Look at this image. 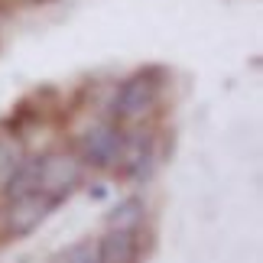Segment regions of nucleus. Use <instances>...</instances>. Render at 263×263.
<instances>
[{
	"label": "nucleus",
	"instance_id": "nucleus-10",
	"mask_svg": "<svg viewBox=\"0 0 263 263\" xmlns=\"http://www.w3.org/2000/svg\"><path fill=\"white\" fill-rule=\"evenodd\" d=\"M52 263H98V244L91 237L75 240V244H68L65 250H59L52 257Z\"/></svg>",
	"mask_w": 263,
	"mask_h": 263
},
{
	"label": "nucleus",
	"instance_id": "nucleus-5",
	"mask_svg": "<svg viewBox=\"0 0 263 263\" xmlns=\"http://www.w3.org/2000/svg\"><path fill=\"white\" fill-rule=\"evenodd\" d=\"M52 201L43 198L39 192H29V195H13L0 201V237L7 240H20L29 237L33 231H39L46 224V218L52 215Z\"/></svg>",
	"mask_w": 263,
	"mask_h": 263
},
{
	"label": "nucleus",
	"instance_id": "nucleus-4",
	"mask_svg": "<svg viewBox=\"0 0 263 263\" xmlns=\"http://www.w3.org/2000/svg\"><path fill=\"white\" fill-rule=\"evenodd\" d=\"M159 166V137L149 124L124 127V146L117 159V176L127 182H146Z\"/></svg>",
	"mask_w": 263,
	"mask_h": 263
},
{
	"label": "nucleus",
	"instance_id": "nucleus-1",
	"mask_svg": "<svg viewBox=\"0 0 263 263\" xmlns=\"http://www.w3.org/2000/svg\"><path fill=\"white\" fill-rule=\"evenodd\" d=\"M163 88L166 82L159 68H137L114 85V95L107 101V117L120 127L146 124L163 101Z\"/></svg>",
	"mask_w": 263,
	"mask_h": 263
},
{
	"label": "nucleus",
	"instance_id": "nucleus-6",
	"mask_svg": "<svg viewBox=\"0 0 263 263\" xmlns=\"http://www.w3.org/2000/svg\"><path fill=\"white\" fill-rule=\"evenodd\" d=\"M98 263H137L140 260V234L107 228L98 240Z\"/></svg>",
	"mask_w": 263,
	"mask_h": 263
},
{
	"label": "nucleus",
	"instance_id": "nucleus-2",
	"mask_svg": "<svg viewBox=\"0 0 263 263\" xmlns=\"http://www.w3.org/2000/svg\"><path fill=\"white\" fill-rule=\"evenodd\" d=\"M120 146H124V127L110 117L88 120L72 140V149L85 163V169H95V173H117Z\"/></svg>",
	"mask_w": 263,
	"mask_h": 263
},
{
	"label": "nucleus",
	"instance_id": "nucleus-9",
	"mask_svg": "<svg viewBox=\"0 0 263 263\" xmlns=\"http://www.w3.org/2000/svg\"><path fill=\"white\" fill-rule=\"evenodd\" d=\"M23 156H26V146L20 143L13 134H0V189H4L7 179L20 169Z\"/></svg>",
	"mask_w": 263,
	"mask_h": 263
},
{
	"label": "nucleus",
	"instance_id": "nucleus-7",
	"mask_svg": "<svg viewBox=\"0 0 263 263\" xmlns=\"http://www.w3.org/2000/svg\"><path fill=\"white\" fill-rule=\"evenodd\" d=\"M143 221H146V201L140 195L120 198L117 205L107 211V228H117V231H134V234H140Z\"/></svg>",
	"mask_w": 263,
	"mask_h": 263
},
{
	"label": "nucleus",
	"instance_id": "nucleus-3",
	"mask_svg": "<svg viewBox=\"0 0 263 263\" xmlns=\"http://www.w3.org/2000/svg\"><path fill=\"white\" fill-rule=\"evenodd\" d=\"M88 169L78 159V153L72 146L68 149H49L39 153V179H36V192L43 198H49L52 205H62L65 198H72L78 189L85 185Z\"/></svg>",
	"mask_w": 263,
	"mask_h": 263
},
{
	"label": "nucleus",
	"instance_id": "nucleus-8",
	"mask_svg": "<svg viewBox=\"0 0 263 263\" xmlns=\"http://www.w3.org/2000/svg\"><path fill=\"white\" fill-rule=\"evenodd\" d=\"M36 179H39V153H26L23 163H20V169L7 179V185L0 189V198H13V195H29V192H36Z\"/></svg>",
	"mask_w": 263,
	"mask_h": 263
}]
</instances>
